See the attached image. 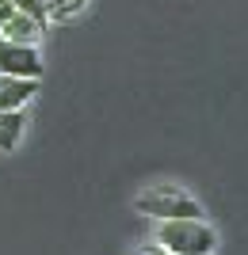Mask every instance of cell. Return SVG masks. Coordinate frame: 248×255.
Segmentation results:
<instances>
[{
    "instance_id": "obj_8",
    "label": "cell",
    "mask_w": 248,
    "mask_h": 255,
    "mask_svg": "<svg viewBox=\"0 0 248 255\" xmlns=\"http://www.w3.org/2000/svg\"><path fill=\"white\" fill-rule=\"evenodd\" d=\"M15 4V11H23V15H31L34 23H42L46 27V19H50V11H46V0H11Z\"/></svg>"
},
{
    "instance_id": "obj_3",
    "label": "cell",
    "mask_w": 248,
    "mask_h": 255,
    "mask_svg": "<svg viewBox=\"0 0 248 255\" xmlns=\"http://www.w3.org/2000/svg\"><path fill=\"white\" fill-rule=\"evenodd\" d=\"M0 76L38 80L42 76V53H38V46H23V42L0 38Z\"/></svg>"
},
{
    "instance_id": "obj_2",
    "label": "cell",
    "mask_w": 248,
    "mask_h": 255,
    "mask_svg": "<svg viewBox=\"0 0 248 255\" xmlns=\"http://www.w3.org/2000/svg\"><path fill=\"white\" fill-rule=\"evenodd\" d=\"M157 244L172 255H214L218 233L199 217V221H161Z\"/></svg>"
},
{
    "instance_id": "obj_5",
    "label": "cell",
    "mask_w": 248,
    "mask_h": 255,
    "mask_svg": "<svg viewBox=\"0 0 248 255\" xmlns=\"http://www.w3.org/2000/svg\"><path fill=\"white\" fill-rule=\"evenodd\" d=\"M46 27L42 23H34L31 15H23V11H15L11 19L0 23V38H8V42H23V46H38L42 42Z\"/></svg>"
},
{
    "instance_id": "obj_1",
    "label": "cell",
    "mask_w": 248,
    "mask_h": 255,
    "mask_svg": "<svg viewBox=\"0 0 248 255\" xmlns=\"http://www.w3.org/2000/svg\"><path fill=\"white\" fill-rule=\"evenodd\" d=\"M138 213L153 217V221H199L203 217V206L195 202L187 191L172 187V183H157L145 194H138Z\"/></svg>"
},
{
    "instance_id": "obj_10",
    "label": "cell",
    "mask_w": 248,
    "mask_h": 255,
    "mask_svg": "<svg viewBox=\"0 0 248 255\" xmlns=\"http://www.w3.org/2000/svg\"><path fill=\"white\" fill-rule=\"evenodd\" d=\"M138 255H172V252H164V248L161 244H145V248H141V252Z\"/></svg>"
},
{
    "instance_id": "obj_7",
    "label": "cell",
    "mask_w": 248,
    "mask_h": 255,
    "mask_svg": "<svg viewBox=\"0 0 248 255\" xmlns=\"http://www.w3.org/2000/svg\"><path fill=\"white\" fill-rule=\"evenodd\" d=\"M88 0H46V11L54 15V19H73V15H80L84 11Z\"/></svg>"
},
{
    "instance_id": "obj_4",
    "label": "cell",
    "mask_w": 248,
    "mask_h": 255,
    "mask_svg": "<svg viewBox=\"0 0 248 255\" xmlns=\"http://www.w3.org/2000/svg\"><path fill=\"white\" fill-rule=\"evenodd\" d=\"M38 80H23V76H0V111H23L34 99Z\"/></svg>"
},
{
    "instance_id": "obj_6",
    "label": "cell",
    "mask_w": 248,
    "mask_h": 255,
    "mask_svg": "<svg viewBox=\"0 0 248 255\" xmlns=\"http://www.w3.org/2000/svg\"><path fill=\"white\" fill-rule=\"evenodd\" d=\"M27 129V115L23 111H0V152H15Z\"/></svg>"
},
{
    "instance_id": "obj_9",
    "label": "cell",
    "mask_w": 248,
    "mask_h": 255,
    "mask_svg": "<svg viewBox=\"0 0 248 255\" xmlns=\"http://www.w3.org/2000/svg\"><path fill=\"white\" fill-rule=\"evenodd\" d=\"M11 15H15V4H11V0H0V23L11 19Z\"/></svg>"
}]
</instances>
